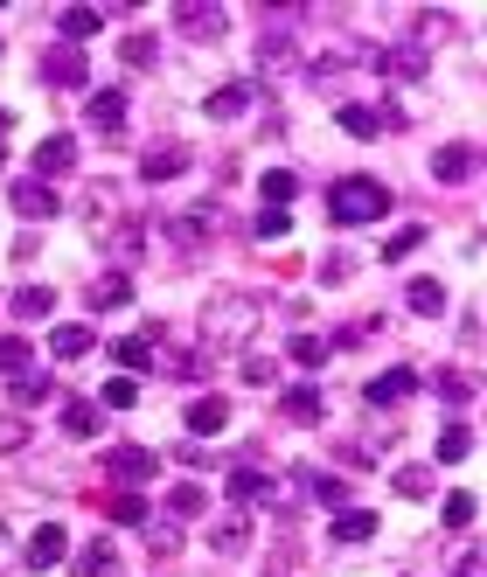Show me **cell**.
I'll list each match as a JSON object with an SVG mask.
<instances>
[{"label":"cell","mask_w":487,"mask_h":577,"mask_svg":"<svg viewBox=\"0 0 487 577\" xmlns=\"http://www.w3.org/2000/svg\"><path fill=\"white\" fill-rule=\"evenodd\" d=\"M467 174H474V146H439V153H432V181H446V188H453V181H467Z\"/></svg>","instance_id":"cell-14"},{"label":"cell","mask_w":487,"mask_h":577,"mask_svg":"<svg viewBox=\"0 0 487 577\" xmlns=\"http://www.w3.org/2000/svg\"><path fill=\"white\" fill-rule=\"evenodd\" d=\"M70 167H77V140L70 133H49V140L35 146V181L56 188V174H70Z\"/></svg>","instance_id":"cell-8"},{"label":"cell","mask_w":487,"mask_h":577,"mask_svg":"<svg viewBox=\"0 0 487 577\" xmlns=\"http://www.w3.org/2000/svg\"><path fill=\"white\" fill-rule=\"evenodd\" d=\"M327 536H334V543H369V536H376V515H369V508H341V515L327 522Z\"/></svg>","instance_id":"cell-19"},{"label":"cell","mask_w":487,"mask_h":577,"mask_svg":"<svg viewBox=\"0 0 487 577\" xmlns=\"http://www.w3.org/2000/svg\"><path fill=\"white\" fill-rule=\"evenodd\" d=\"M418 244H425V223H404V230H397V237L383 244V265H404V258L418 251Z\"/></svg>","instance_id":"cell-33"},{"label":"cell","mask_w":487,"mask_h":577,"mask_svg":"<svg viewBox=\"0 0 487 577\" xmlns=\"http://www.w3.org/2000/svg\"><path fill=\"white\" fill-rule=\"evenodd\" d=\"M383 209H390V188H383L376 174H341V181L327 188V216H334L341 230H362V223H383Z\"/></svg>","instance_id":"cell-1"},{"label":"cell","mask_w":487,"mask_h":577,"mask_svg":"<svg viewBox=\"0 0 487 577\" xmlns=\"http://www.w3.org/2000/svg\"><path fill=\"white\" fill-rule=\"evenodd\" d=\"M467 452H474V432H467V425H446L439 445H432V459H439V466H460Z\"/></svg>","instance_id":"cell-29"},{"label":"cell","mask_w":487,"mask_h":577,"mask_svg":"<svg viewBox=\"0 0 487 577\" xmlns=\"http://www.w3.org/2000/svg\"><path fill=\"white\" fill-rule=\"evenodd\" d=\"M286 418H293V425H321L327 418L321 390H314V383H293V390H286Z\"/></svg>","instance_id":"cell-20"},{"label":"cell","mask_w":487,"mask_h":577,"mask_svg":"<svg viewBox=\"0 0 487 577\" xmlns=\"http://www.w3.org/2000/svg\"><path fill=\"white\" fill-rule=\"evenodd\" d=\"M439 397H446V404H467V397H474V383H467V376H453V369H446V376H439Z\"/></svg>","instance_id":"cell-45"},{"label":"cell","mask_w":487,"mask_h":577,"mask_svg":"<svg viewBox=\"0 0 487 577\" xmlns=\"http://www.w3.org/2000/svg\"><path fill=\"white\" fill-rule=\"evenodd\" d=\"M84 119H91V133H105V140H119V133H126V91H91V105H84Z\"/></svg>","instance_id":"cell-9"},{"label":"cell","mask_w":487,"mask_h":577,"mask_svg":"<svg viewBox=\"0 0 487 577\" xmlns=\"http://www.w3.org/2000/svg\"><path fill=\"white\" fill-rule=\"evenodd\" d=\"M404 306L432 320V313H446V286H439V279H411V286H404Z\"/></svg>","instance_id":"cell-26"},{"label":"cell","mask_w":487,"mask_h":577,"mask_svg":"<svg viewBox=\"0 0 487 577\" xmlns=\"http://www.w3.org/2000/svg\"><path fill=\"white\" fill-rule=\"evenodd\" d=\"M56 28H63V42L77 49V42H91V35L105 28V7H63V14H56Z\"/></svg>","instance_id":"cell-12"},{"label":"cell","mask_w":487,"mask_h":577,"mask_svg":"<svg viewBox=\"0 0 487 577\" xmlns=\"http://www.w3.org/2000/svg\"><path fill=\"white\" fill-rule=\"evenodd\" d=\"M112 564H119V557H112V543L98 536V543H84V550L70 557V577H112Z\"/></svg>","instance_id":"cell-22"},{"label":"cell","mask_w":487,"mask_h":577,"mask_svg":"<svg viewBox=\"0 0 487 577\" xmlns=\"http://www.w3.org/2000/svg\"><path fill=\"white\" fill-rule=\"evenodd\" d=\"M7 306H14V320H49V306H56V292H49V286H21L14 299H7Z\"/></svg>","instance_id":"cell-28"},{"label":"cell","mask_w":487,"mask_h":577,"mask_svg":"<svg viewBox=\"0 0 487 577\" xmlns=\"http://www.w3.org/2000/svg\"><path fill=\"white\" fill-rule=\"evenodd\" d=\"M209 216H216V209H188V216L167 223V237H174L181 251H202V244H209Z\"/></svg>","instance_id":"cell-17"},{"label":"cell","mask_w":487,"mask_h":577,"mask_svg":"<svg viewBox=\"0 0 487 577\" xmlns=\"http://www.w3.org/2000/svg\"><path fill=\"white\" fill-rule=\"evenodd\" d=\"M341 133H348V140H376V133H383V119H376L369 105H341Z\"/></svg>","instance_id":"cell-32"},{"label":"cell","mask_w":487,"mask_h":577,"mask_svg":"<svg viewBox=\"0 0 487 577\" xmlns=\"http://www.w3.org/2000/svg\"><path fill=\"white\" fill-rule=\"evenodd\" d=\"M147 543H154V557H174L181 550V529L174 522H147Z\"/></svg>","instance_id":"cell-42"},{"label":"cell","mask_w":487,"mask_h":577,"mask_svg":"<svg viewBox=\"0 0 487 577\" xmlns=\"http://www.w3.org/2000/svg\"><path fill=\"white\" fill-rule=\"evenodd\" d=\"M174 28H181L188 42H216L230 21H223V7H209V0H181V7H174Z\"/></svg>","instance_id":"cell-5"},{"label":"cell","mask_w":487,"mask_h":577,"mask_svg":"<svg viewBox=\"0 0 487 577\" xmlns=\"http://www.w3.org/2000/svg\"><path fill=\"white\" fill-rule=\"evenodd\" d=\"M105 515H112L119 529H147V501H140V494H119V501H112Z\"/></svg>","instance_id":"cell-37"},{"label":"cell","mask_w":487,"mask_h":577,"mask_svg":"<svg viewBox=\"0 0 487 577\" xmlns=\"http://www.w3.org/2000/svg\"><path fill=\"white\" fill-rule=\"evenodd\" d=\"M7 202H14V216H28V223H49V216L63 209V195H56L49 181H35V174H28V181H14V188H7Z\"/></svg>","instance_id":"cell-4"},{"label":"cell","mask_w":487,"mask_h":577,"mask_svg":"<svg viewBox=\"0 0 487 577\" xmlns=\"http://www.w3.org/2000/svg\"><path fill=\"white\" fill-rule=\"evenodd\" d=\"M91 348H98V341H91V327H84V320H70V327H56V334H49V355H56V362H77V355H91Z\"/></svg>","instance_id":"cell-18"},{"label":"cell","mask_w":487,"mask_h":577,"mask_svg":"<svg viewBox=\"0 0 487 577\" xmlns=\"http://www.w3.org/2000/svg\"><path fill=\"white\" fill-rule=\"evenodd\" d=\"M293 195H300V181H293L286 167H272V174H265V209H286Z\"/></svg>","instance_id":"cell-36"},{"label":"cell","mask_w":487,"mask_h":577,"mask_svg":"<svg viewBox=\"0 0 487 577\" xmlns=\"http://www.w3.org/2000/svg\"><path fill=\"white\" fill-rule=\"evenodd\" d=\"M98 404H105V411H133V404H140V383H133V376H112V383L98 390Z\"/></svg>","instance_id":"cell-34"},{"label":"cell","mask_w":487,"mask_h":577,"mask_svg":"<svg viewBox=\"0 0 487 577\" xmlns=\"http://www.w3.org/2000/svg\"><path fill=\"white\" fill-rule=\"evenodd\" d=\"M209 508V494L195 487V480H181V487H167V515H202Z\"/></svg>","instance_id":"cell-35"},{"label":"cell","mask_w":487,"mask_h":577,"mask_svg":"<svg viewBox=\"0 0 487 577\" xmlns=\"http://www.w3.org/2000/svg\"><path fill=\"white\" fill-rule=\"evenodd\" d=\"M126 63L147 70V63H154V35H126Z\"/></svg>","instance_id":"cell-44"},{"label":"cell","mask_w":487,"mask_h":577,"mask_svg":"<svg viewBox=\"0 0 487 577\" xmlns=\"http://www.w3.org/2000/svg\"><path fill=\"white\" fill-rule=\"evenodd\" d=\"M279 237H293V216L286 209H265L258 216V244H279Z\"/></svg>","instance_id":"cell-40"},{"label":"cell","mask_w":487,"mask_h":577,"mask_svg":"<svg viewBox=\"0 0 487 577\" xmlns=\"http://www.w3.org/2000/svg\"><path fill=\"white\" fill-rule=\"evenodd\" d=\"M251 327H258V299H216V306L202 313V334H209V348H237Z\"/></svg>","instance_id":"cell-2"},{"label":"cell","mask_w":487,"mask_h":577,"mask_svg":"<svg viewBox=\"0 0 487 577\" xmlns=\"http://www.w3.org/2000/svg\"><path fill=\"white\" fill-rule=\"evenodd\" d=\"M84 77H91V63L63 42V49H49L42 56V84H56V91H84Z\"/></svg>","instance_id":"cell-6"},{"label":"cell","mask_w":487,"mask_h":577,"mask_svg":"<svg viewBox=\"0 0 487 577\" xmlns=\"http://www.w3.org/2000/svg\"><path fill=\"white\" fill-rule=\"evenodd\" d=\"M105 473L133 494L140 480H154V473H161V452H147V445H112V452H105Z\"/></svg>","instance_id":"cell-3"},{"label":"cell","mask_w":487,"mask_h":577,"mask_svg":"<svg viewBox=\"0 0 487 577\" xmlns=\"http://www.w3.org/2000/svg\"><path fill=\"white\" fill-rule=\"evenodd\" d=\"M98 425H105V418H98V404H84V397H77V404H63V432H70V438H98Z\"/></svg>","instance_id":"cell-31"},{"label":"cell","mask_w":487,"mask_h":577,"mask_svg":"<svg viewBox=\"0 0 487 577\" xmlns=\"http://www.w3.org/2000/svg\"><path fill=\"white\" fill-rule=\"evenodd\" d=\"M0 167H7V140H0Z\"/></svg>","instance_id":"cell-49"},{"label":"cell","mask_w":487,"mask_h":577,"mask_svg":"<svg viewBox=\"0 0 487 577\" xmlns=\"http://www.w3.org/2000/svg\"><path fill=\"white\" fill-rule=\"evenodd\" d=\"M70 557V536H63V522H42L35 536H28V550H21V564L28 571H49V564H63Z\"/></svg>","instance_id":"cell-7"},{"label":"cell","mask_w":487,"mask_h":577,"mask_svg":"<svg viewBox=\"0 0 487 577\" xmlns=\"http://www.w3.org/2000/svg\"><path fill=\"white\" fill-rule=\"evenodd\" d=\"M230 501H272V473L265 466H237L230 473Z\"/></svg>","instance_id":"cell-24"},{"label":"cell","mask_w":487,"mask_h":577,"mask_svg":"<svg viewBox=\"0 0 487 577\" xmlns=\"http://www.w3.org/2000/svg\"><path fill=\"white\" fill-rule=\"evenodd\" d=\"M286 348H293V362H300V369H321V362H327V341H321V334H293Z\"/></svg>","instance_id":"cell-38"},{"label":"cell","mask_w":487,"mask_h":577,"mask_svg":"<svg viewBox=\"0 0 487 577\" xmlns=\"http://www.w3.org/2000/svg\"><path fill=\"white\" fill-rule=\"evenodd\" d=\"M376 70H390V77H425V49H411V42H404V49H383Z\"/></svg>","instance_id":"cell-30"},{"label":"cell","mask_w":487,"mask_h":577,"mask_svg":"<svg viewBox=\"0 0 487 577\" xmlns=\"http://www.w3.org/2000/svg\"><path fill=\"white\" fill-rule=\"evenodd\" d=\"M21 438H28V425H21V418H7V425H0V452H14Z\"/></svg>","instance_id":"cell-47"},{"label":"cell","mask_w":487,"mask_h":577,"mask_svg":"<svg viewBox=\"0 0 487 577\" xmlns=\"http://www.w3.org/2000/svg\"><path fill=\"white\" fill-rule=\"evenodd\" d=\"M209 543H216V557H244V543H251V522H244V515H223V522L209 529Z\"/></svg>","instance_id":"cell-25"},{"label":"cell","mask_w":487,"mask_h":577,"mask_svg":"<svg viewBox=\"0 0 487 577\" xmlns=\"http://www.w3.org/2000/svg\"><path fill=\"white\" fill-rule=\"evenodd\" d=\"M28 369V341L21 334H0V376H21Z\"/></svg>","instance_id":"cell-39"},{"label":"cell","mask_w":487,"mask_h":577,"mask_svg":"<svg viewBox=\"0 0 487 577\" xmlns=\"http://www.w3.org/2000/svg\"><path fill=\"white\" fill-rule=\"evenodd\" d=\"M251 98H258V84H223V91H209V119H244L251 112Z\"/></svg>","instance_id":"cell-13"},{"label":"cell","mask_w":487,"mask_h":577,"mask_svg":"<svg viewBox=\"0 0 487 577\" xmlns=\"http://www.w3.org/2000/svg\"><path fill=\"white\" fill-rule=\"evenodd\" d=\"M453 577H481V557H460V571Z\"/></svg>","instance_id":"cell-48"},{"label":"cell","mask_w":487,"mask_h":577,"mask_svg":"<svg viewBox=\"0 0 487 577\" xmlns=\"http://www.w3.org/2000/svg\"><path fill=\"white\" fill-rule=\"evenodd\" d=\"M411 390H418V376H411V369H383V376H369V390H362V397L383 411V404H404Z\"/></svg>","instance_id":"cell-10"},{"label":"cell","mask_w":487,"mask_h":577,"mask_svg":"<svg viewBox=\"0 0 487 577\" xmlns=\"http://www.w3.org/2000/svg\"><path fill=\"white\" fill-rule=\"evenodd\" d=\"M244 383H272V362L265 355H244Z\"/></svg>","instance_id":"cell-46"},{"label":"cell","mask_w":487,"mask_h":577,"mask_svg":"<svg viewBox=\"0 0 487 577\" xmlns=\"http://www.w3.org/2000/svg\"><path fill=\"white\" fill-rule=\"evenodd\" d=\"M49 397H56V383H49L42 369H21V376H14V404H21V411H35V404H49Z\"/></svg>","instance_id":"cell-27"},{"label":"cell","mask_w":487,"mask_h":577,"mask_svg":"<svg viewBox=\"0 0 487 577\" xmlns=\"http://www.w3.org/2000/svg\"><path fill=\"white\" fill-rule=\"evenodd\" d=\"M84 299H91V313H119V306L133 299V279H126V272H105V279H91Z\"/></svg>","instance_id":"cell-11"},{"label":"cell","mask_w":487,"mask_h":577,"mask_svg":"<svg viewBox=\"0 0 487 577\" xmlns=\"http://www.w3.org/2000/svg\"><path fill=\"white\" fill-rule=\"evenodd\" d=\"M397 494H432V466H404L397 473Z\"/></svg>","instance_id":"cell-43"},{"label":"cell","mask_w":487,"mask_h":577,"mask_svg":"<svg viewBox=\"0 0 487 577\" xmlns=\"http://www.w3.org/2000/svg\"><path fill=\"white\" fill-rule=\"evenodd\" d=\"M181 167H188V146H147V160H140V174H147V181H174V174H181Z\"/></svg>","instance_id":"cell-16"},{"label":"cell","mask_w":487,"mask_h":577,"mask_svg":"<svg viewBox=\"0 0 487 577\" xmlns=\"http://www.w3.org/2000/svg\"><path fill=\"white\" fill-rule=\"evenodd\" d=\"M112 355H119V369H126V376H140V369H154V362H161L147 334H126V341H112Z\"/></svg>","instance_id":"cell-23"},{"label":"cell","mask_w":487,"mask_h":577,"mask_svg":"<svg viewBox=\"0 0 487 577\" xmlns=\"http://www.w3.org/2000/svg\"><path fill=\"white\" fill-rule=\"evenodd\" d=\"M223 425H230V404H223V397H195V404H188V432L195 438H216Z\"/></svg>","instance_id":"cell-15"},{"label":"cell","mask_w":487,"mask_h":577,"mask_svg":"<svg viewBox=\"0 0 487 577\" xmlns=\"http://www.w3.org/2000/svg\"><path fill=\"white\" fill-rule=\"evenodd\" d=\"M446 529H474V494H446Z\"/></svg>","instance_id":"cell-41"},{"label":"cell","mask_w":487,"mask_h":577,"mask_svg":"<svg viewBox=\"0 0 487 577\" xmlns=\"http://www.w3.org/2000/svg\"><path fill=\"white\" fill-rule=\"evenodd\" d=\"M300 487H307L321 508H341V501H348V480H341V473H321V466H307V473H300Z\"/></svg>","instance_id":"cell-21"}]
</instances>
